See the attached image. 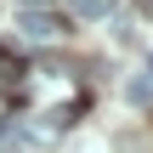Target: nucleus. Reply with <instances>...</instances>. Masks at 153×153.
I'll list each match as a JSON object with an SVG mask.
<instances>
[{"label": "nucleus", "mask_w": 153, "mask_h": 153, "mask_svg": "<svg viewBox=\"0 0 153 153\" xmlns=\"http://www.w3.org/2000/svg\"><path fill=\"white\" fill-rule=\"evenodd\" d=\"M17 28H23L28 40H40V45H45V40H57V34H62V17H57V11H40V6H28V11L17 17Z\"/></svg>", "instance_id": "f257e3e1"}, {"label": "nucleus", "mask_w": 153, "mask_h": 153, "mask_svg": "<svg viewBox=\"0 0 153 153\" xmlns=\"http://www.w3.org/2000/svg\"><path fill=\"white\" fill-rule=\"evenodd\" d=\"M148 79H153V62H148Z\"/></svg>", "instance_id": "20e7f679"}, {"label": "nucleus", "mask_w": 153, "mask_h": 153, "mask_svg": "<svg viewBox=\"0 0 153 153\" xmlns=\"http://www.w3.org/2000/svg\"><path fill=\"white\" fill-rule=\"evenodd\" d=\"M68 11H74V17H85V23H97V17H108V11H114V0H68Z\"/></svg>", "instance_id": "f03ea898"}, {"label": "nucleus", "mask_w": 153, "mask_h": 153, "mask_svg": "<svg viewBox=\"0 0 153 153\" xmlns=\"http://www.w3.org/2000/svg\"><path fill=\"white\" fill-rule=\"evenodd\" d=\"M17 79H23V62H17V57H6V51H0V85H17Z\"/></svg>", "instance_id": "7ed1b4c3"}]
</instances>
